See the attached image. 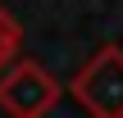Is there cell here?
<instances>
[{
	"instance_id": "6da1fadb",
	"label": "cell",
	"mask_w": 123,
	"mask_h": 118,
	"mask_svg": "<svg viewBox=\"0 0 123 118\" xmlns=\"http://www.w3.org/2000/svg\"><path fill=\"white\" fill-rule=\"evenodd\" d=\"M64 91L91 118H123V45H100Z\"/></svg>"
},
{
	"instance_id": "7a4b0ae2",
	"label": "cell",
	"mask_w": 123,
	"mask_h": 118,
	"mask_svg": "<svg viewBox=\"0 0 123 118\" xmlns=\"http://www.w3.org/2000/svg\"><path fill=\"white\" fill-rule=\"evenodd\" d=\"M64 86L55 73H46L32 59H14L0 68V109L5 118H46L59 105Z\"/></svg>"
},
{
	"instance_id": "3957f363",
	"label": "cell",
	"mask_w": 123,
	"mask_h": 118,
	"mask_svg": "<svg viewBox=\"0 0 123 118\" xmlns=\"http://www.w3.org/2000/svg\"><path fill=\"white\" fill-rule=\"evenodd\" d=\"M18 41H23V32H18V23L5 14V18H0V68L18 59Z\"/></svg>"
},
{
	"instance_id": "277c9868",
	"label": "cell",
	"mask_w": 123,
	"mask_h": 118,
	"mask_svg": "<svg viewBox=\"0 0 123 118\" xmlns=\"http://www.w3.org/2000/svg\"><path fill=\"white\" fill-rule=\"evenodd\" d=\"M5 14H9V9H5V5H0V18H5Z\"/></svg>"
}]
</instances>
